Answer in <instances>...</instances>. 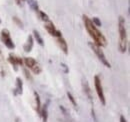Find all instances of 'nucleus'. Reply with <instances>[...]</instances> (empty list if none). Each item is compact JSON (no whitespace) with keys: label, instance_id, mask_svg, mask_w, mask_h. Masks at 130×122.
<instances>
[{"label":"nucleus","instance_id":"f257e3e1","mask_svg":"<svg viewBox=\"0 0 130 122\" xmlns=\"http://www.w3.org/2000/svg\"><path fill=\"white\" fill-rule=\"evenodd\" d=\"M83 21H84V25H85L86 30L94 41V44L99 46V47H105L107 45V41H106L105 36L98 30L97 27L92 23L91 19L87 15H83Z\"/></svg>","mask_w":130,"mask_h":122},{"label":"nucleus","instance_id":"20e7f679","mask_svg":"<svg viewBox=\"0 0 130 122\" xmlns=\"http://www.w3.org/2000/svg\"><path fill=\"white\" fill-rule=\"evenodd\" d=\"M23 63L25 64V66L28 69H30L32 71L34 74H40L41 71H42L39 63L35 60L34 58H32V57H24Z\"/></svg>","mask_w":130,"mask_h":122},{"label":"nucleus","instance_id":"ddd939ff","mask_svg":"<svg viewBox=\"0 0 130 122\" xmlns=\"http://www.w3.org/2000/svg\"><path fill=\"white\" fill-rule=\"evenodd\" d=\"M42 119H43V122H47V118H48V105L45 104L43 105L42 109L40 110V114H39Z\"/></svg>","mask_w":130,"mask_h":122},{"label":"nucleus","instance_id":"0eeeda50","mask_svg":"<svg viewBox=\"0 0 130 122\" xmlns=\"http://www.w3.org/2000/svg\"><path fill=\"white\" fill-rule=\"evenodd\" d=\"M45 29L47 30L50 35H52V36H54V37H62V33H61V31H59L58 29H56L55 28V26H54V24L51 22V21H49V22H46V24H45Z\"/></svg>","mask_w":130,"mask_h":122},{"label":"nucleus","instance_id":"b1692460","mask_svg":"<svg viewBox=\"0 0 130 122\" xmlns=\"http://www.w3.org/2000/svg\"><path fill=\"white\" fill-rule=\"evenodd\" d=\"M17 1V4L18 5H21V0H16Z\"/></svg>","mask_w":130,"mask_h":122},{"label":"nucleus","instance_id":"7ed1b4c3","mask_svg":"<svg viewBox=\"0 0 130 122\" xmlns=\"http://www.w3.org/2000/svg\"><path fill=\"white\" fill-rule=\"evenodd\" d=\"M88 44H89V46H90V48L93 50V52L96 54V56L98 57V59L101 61V63H103L106 67L110 68V67H111V65H110V63H109L108 60H107V58H106V56H105L104 52L101 50V47L95 45L93 42H89Z\"/></svg>","mask_w":130,"mask_h":122},{"label":"nucleus","instance_id":"9d476101","mask_svg":"<svg viewBox=\"0 0 130 122\" xmlns=\"http://www.w3.org/2000/svg\"><path fill=\"white\" fill-rule=\"evenodd\" d=\"M56 42H57L58 46L60 47V49L64 52L65 54H67L68 53V45H67V42H66L64 38L63 37H58L56 39Z\"/></svg>","mask_w":130,"mask_h":122},{"label":"nucleus","instance_id":"6e6552de","mask_svg":"<svg viewBox=\"0 0 130 122\" xmlns=\"http://www.w3.org/2000/svg\"><path fill=\"white\" fill-rule=\"evenodd\" d=\"M82 88H83V91L85 93V95L88 97V100L93 103V97H92V93H91V89H90V86L87 82L86 79H83L82 80Z\"/></svg>","mask_w":130,"mask_h":122},{"label":"nucleus","instance_id":"412c9836","mask_svg":"<svg viewBox=\"0 0 130 122\" xmlns=\"http://www.w3.org/2000/svg\"><path fill=\"white\" fill-rule=\"evenodd\" d=\"M24 73H25V76H26V78H27V79H29V80H32V77H31L30 73L28 72V70H27L26 68H24Z\"/></svg>","mask_w":130,"mask_h":122},{"label":"nucleus","instance_id":"f3484780","mask_svg":"<svg viewBox=\"0 0 130 122\" xmlns=\"http://www.w3.org/2000/svg\"><path fill=\"white\" fill-rule=\"evenodd\" d=\"M37 13H38V15H39V17H40V19H41V20H43L44 22H49V21H50V19H49V16L47 15L45 12H43V11L39 10Z\"/></svg>","mask_w":130,"mask_h":122},{"label":"nucleus","instance_id":"a211bd4d","mask_svg":"<svg viewBox=\"0 0 130 122\" xmlns=\"http://www.w3.org/2000/svg\"><path fill=\"white\" fill-rule=\"evenodd\" d=\"M67 96H68V98H69V100L71 101V103L73 104V106L76 107L77 106V103H76V101H75V99H74V96L70 93V92H67Z\"/></svg>","mask_w":130,"mask_h":122},{"label":"nucleus","instance_id":"39448f33","mask_svg":"<svg viewBox=\"0 0 130 122\" xmlns=\"http://www.w3.org/2000/svg\"><path fill=\"white\" fill-rule=\"evenodd\" d=\"M0 38L8 49H14L15 48V44L10 37V32L8 29H2L1 34H0Z\"/></svg>","mask_w":130,"mask_h":122},{"label":"nucleus","instance_id":"423d86ee","mask_svg":"<svg viewBox=\"0 0 130 122\" xmlns=\"http://www.w3.org/2000/svg\"><path fill=\"white\" fill-rule=\"evenodd\" d=\"M94 84H95V89H96V93H97L98 97L101 101V103L103 105L106 104V100H105V96H104V92H103V88H102V84H101V80L99 76H94Z\"/></svg>","mask_w":130,"mask_h":122},{"label":"nucleus","instance_id":"6ab92c4d","mask_svg":"<svg viewBox=\"0 0 130 122\" xmlns=\"http://www.w3.org/2000/svg\"><path fill=\"white\" fill-rule=\"evenodd\" d=\"M92 21V23L96 26V27H99V26H101V21L99 20V18L98 17H93V19L91 20Z\"/></svg>","mask_w":130,"mask_h":122},{"label":"nucleus","instance_id":"f8f14e48","mask_svg":"<svg viewBox=\"0 0 130 122\" xmlns=\"http://www.w3.org/2000/svg\"><path fill=\"white\" fill-rule=\"evenodd\" d=\"M33 36L32 35H29L28 36V38H27V42L25 43V45H24V50L26 51V52H30L31 50H32L33 48Z\"/></svg>","mask_w":130,"mask_h":122},{"label":"nucleus","instance_id":"5701e85b","mask_svg":"<svg viewBox=\"0 0 130 122\" xmlns=\"http://www.w3.org/2000/svg\"><path fill=\"white\" fill-rule=\"evenodd\" d=\"M120 122H127L126 121V119H125V117H124L123 115L120 116Z\"/></svg>","mask_w":130,"mask_h":122},{"label":"nucleus","instance_id":"4be33fe9","mask_svg":"<svg viewBox=\"0 0 130 122\" xmlns=\"http://www.w3.org/2000/svg\"><path fill=\"white\" fill-rule=\"evenodd\" d=\"M61 67L64 69V72L65 73H68V68H67V66H66V64H64V63H61Z\"/></svg>","mask_w":130,"mask_h":122},{"label":"nucleus","instance_id":"1a4fd4ad","mask_svg":"<svg viewBox=\"0 0 130 122\" xmlns=\"http://www.w3.org/2000/svg\"><path fill=\"white\" fill-rule=\"evenodd\" d=\"M8 60H9V62L14 66V69H15V70H17V65H21V66L23 65L22 59H21L20 57H17L16 55H14V54H12V53L9 54Z\"/></svg>","mask_w":130,"mask_h":122},{"label":"nucleus","instance_id":"aec40b11","mask_svg":"<svg viewBox=\"0 0 130 122\" xmlns=\"http://www.w3.org/2000/svg\"><path fill=\"white\" fill-rule=\"evenodd\" d=\"M13 21L16 23L17 25L19 26V27H21V28H23V23H22V21L21 20H19L17 17H13Z\"/></svg>","mask_w":130,"mask_h":122},{"label":"nucleus","instance_id":"9b49d317","mask_svg":"<svg viewBox=\"0 0 130 122\" xmlns=\"http://www.w3.org/2000/svg\"><path fill=\"white\" fill-rule=\"evenodd\" d=\"M23 92V82L21 80L20 77H17L16 78V87L14 89V94L17 95V94H22Z\"/></svg>","mask_w":130,"mask_h":122},{"label":"nucleus","instance_id":"f03ea898","mask_svg":"<svg viewBox=\"0 0 130 122\" xmlns=\"http://www.w3.org/2000/svg\"><path fill=\"white\" fill-rule=\"evenodd\" d=\"M118 31H119V42L118 48L120 52L124 53L127 49V32L125 28V19L120 16L118 20Z\"/></svg>","mask_w":130,"mask_h":122},{"label":"nucleus","instance_id":"dca6fc26","mask_svg":"<svg viewBox=\"0 0 130 122\" xmlns=\"http://www.w3.org/2000/svg\"><path fill=\"white\" fill-rule=\"evenodd\" d=\"M27 1H28L29 6L31 7V9H33V10L36 11V12L39 11V6H38V3H37L36 0H27Z\"/></svg>","mask_w":130,"mask_h":122},{"label":"nucleus","instance_id":"2eb2a0df","mask_svg":"<svg viewBox=\"0 0 130 122\" xmlns=\"http://www.w3.org/2000/svg\"><path fill=\"white\" fill-rule=\"evenodd\" d=\"M33 36H34L35 40L37 41V43H38L39 45L44 46V41H43V39H42V37H41V35L39 34V32H38V31L33 30Z\"/></svg>","mask_w":130,"mask_h":122},{"label":"nucleus","instance_id":"4468645a","mask_svg":"<svg viewBox=\"0 0 130 122\" xmlns=\"http://www.w3.org/2000/svg\"><path fill=\"white\" fill-rule=\"evenodd\" d=\"M34 97H35V106L37 112L40 114V110H41V102H40V96L36 91H34Z\"/></svg>","mask_w":130,"mask_h":122},{"label":"nucleus","instance_id":"393cba45","mask_svg":"<svg viewBox=\"0 0 130 122\" xmlns=\"http://www.w3.org/2000/svg\"><path fill=\"white\" fill-rule=\"evenodd\" d=\"M0 23H1V19H0Z\"/></svg>","mask_w":130,"mask_h":122}]
</instances>
